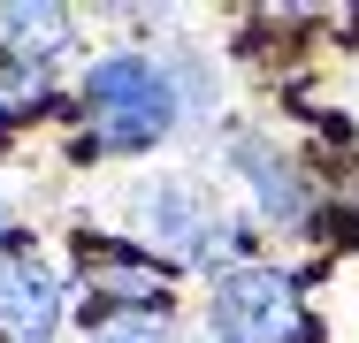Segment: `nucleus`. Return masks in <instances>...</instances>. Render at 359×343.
Here are the masks:
<instances>
[{
  "mask_svg": "<svg viewBox=\"0 0 359 343\" xmlns=\"http://www.w3.org/2000/svg\"><path fill=\"white\" fill-rule=\"evenodd\" d=\"M0 244H8V214H0Z\"/></svg>",
  "mask_w": 359,
  "mask_h": 343,
  "instance_id": "8",
  "label": "nucleus"
},
{
  "mask_svg": "<svg viewBox=\"0 0 359 343\" xmlns=\"http://www.w3.org/2000/svg\"><path fill=\"white\" fill-rule=\"evenodd\" d=\"M207 321L222 343H321V328L306 321L298 282L276 267H229L207 298Z\"/></svg>",
  "mask_w": 359,
  "mask_h": 343,
  "instance_id": "3",
  "label": "nucleus"
},
{
  "mask_svg": "<svg viewBox=\"0 0 359 343\" xmlns=\"http://www.w3.org/2000/svg\"><path fill=\"white\" fill-rule=\"evenodd\" d=\"M92 343H176V336H168V321L138 313V321H100V328H92Z\"/></svg>",
  "mask_w": 359,
  "mask_h": 343,
  "instance_id": "7",
  "label": "nucleus"
},
{
  "mask_svg": "<svg viewBox=\"0 0 359 343\" xmlns=\"http://www.w3.org/2000/svg\"><path fill=\"white\" fill-rule=\"evenodd\" d=\"M229 160H237V176L260 191V206H268L276 221H298V214H306V183L283 168V153H276V145H260V137H237V145H229Z\"/></svg>",
  "mask_w": 359,
  "mask_h": 343,
  "instance_id": "5",
  "label": "nucleus"
},
{
  "mask_svg": "<svg viewBox=\"0 0 359 343\" xmlns=\"http://www.w3.org/2000/svg\"><path fill=\"white\" fill-rule=\"evenodd\" d=\"M84 115L107 153H145L184 122L176 107V76L145 54H107V62L84 69Z\"/></svg>",
  "mask_w": 359,
  "mask_h": 343,
  "instance_id": "1",
  "label": "nucleus"
},
{
  "mask_svg": "<svg viewBox=\"0 0 359 343\" xmlns=\"http://www.w3.org/2000/svg\"><path fill=\"white\" fill-rule=\"evenodd\" d=\"M69 46V15L62 8H0V54L15 62H54Z\"/></svg>",
  "mask_w": 359,
  "mask_h": 343,
  "instance_id": "6",
  "label": "nucleus"
},
{
  "mask_svg": "<svg viewBox=\"0 0 359 343\" xmlns=\"http://www.w3.org/2000/svg\"><path fill=\"white\" fill-rule=\"evenodd\" d=\"M130 221L145 229L153 252H168L176 267H222L229 252H245V221H222L215 199L184 176H153L138 199H130Z\"/></svg>",
  "mask_w": 359,
  "mask_h": 343,
  "instance_id": "2",
  "label": "nucleus"
},
{
  "mask_svg": "<svg viewBox=\"0 0 359 343\" xmlns=\"http://www.w3.org/2000/svg\"><path fill=\"white\" fill-rule=\"evenodd\" d=\"M62 328V282L46 260H8L0 267V343H54Z\"/></svg>",
  "mask_w": 359,
  "mask_h": 343,
  "instance_id": "4",
  "label": "nucleus"
}]
</instances>
